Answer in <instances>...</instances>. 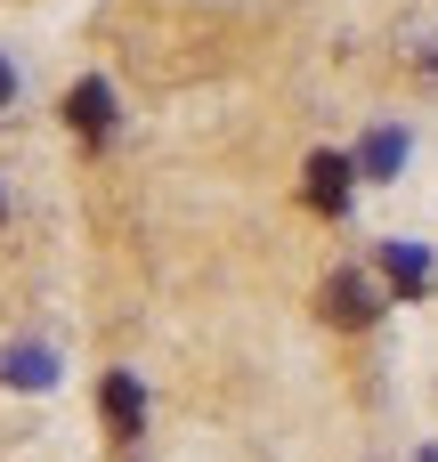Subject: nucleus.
Returning <instances> with one entry per match:
<instances>
[{"label":"nucleus","mask_w":438,"mask_h":462,"mask_svg":"<svg viewBox=\"0 0 438 462\" xmlns=\"http://www.w3.org/2000/svg\"><path fill=\"white\" fill-rule=\"evenodd\" d=\"M317 317H325V325H341V333H366V325L382 317V300H374V284H366L358 268H341V276H325Z\"/></svg>","instance_id":"f257e3e1"},{"label":"nucleus","mask_w":438,"mask_h":462,"mask_svg":"<svg viewBox=\"0 0 438 462\" xmlns=\"http://www.w3.org/2000/svg\"><path fill=\"white\" fill-rule=\"evenodd\" d=\"M65 122H73L89 146H106V138H114V89H106V81H73V89H65Z\"/></svg>","instance_id":"f03ea898"},{"label":"nucleus","mask_w":438,"mask_h":462,"mask_svg":"<svg viewBox=\"0 0 438 462\" xmlns=\"http://www.w3.org/2000/svg\"><path fill=\"white\" fill-rule=\"evenodd\" d=\"M349 179H358L349 154H309V187H301L309 211H333V219H341V211H349Z\"/></svg>","instance_id":"7ed1b4c3"},{"label":"nucleus","mask_w":438,"mask_h":462,"mask_svg":"<svg viewBox=\"0 0 438 462\" xmlns=\"http://www.w3.org/2000/svg\"><path fill=\"white\" fill-rule=\"evenodd\" d=\"M98 414H106V430H114V439H138V430H146V390H138V374H106Z\"/></svg>","instance_id":"20e7f679"},{"label":"nucleus","mask_w":438,"mask_h":462,"mask_svg":"<svg viewBox=\"0 0 438 462\" xmlns=\"http://www.w3.org/2000/svg\"><path fill=\"white\" fill-rule=\"evenodd\" d=\"M382 276H390L398 300H415V292L431 284V252H423V244H382Z\"/></svg>","instance_id":"39448f33"},{"label":"nucleus","mask_w":438,"mask_h":462,"mask_svg":"<svg viewBox=\"0 0 438 462\" xmlns=\"http://www.w3.org/2000/svg\"><path fill=\"white\" fill-rule=\"evenodd\" d=\"M0 374H8L16 390H49V382H57V365H49V349H8V357H0Z\"/></svg>","instance_id":"423d86ee"},{"label":"nucleus","mask_w":438,"mask_h":462,"mask_svg":"<svg viewBox=\"0 0 438 462\" xmlns=\"http://www.w3.org/2000/svg\"><path fill=\"white\" fill-rule=\"evenodd\" d=\"M398 162H406V138H398V130H374V138H366V154H358V171H366V179H390Z\"/></svg>","instance_id":"0eeeda50"},{"label":"nucleus","mask_w":438,"mask_h":462,"mask_svg":"<svg viewBox=\"0 0 438 462\" xmlns=\"http://www.w3.org/2000/svg\"><path fill=\"white\" fill-rule=\"evenodd\" d=\"M8 97H16V73H8V57H0V106H8Z\"/></svg>","instance_id":"6e6552de"},{"label":"nucleus","mask_w":438,"mask_h":462,"mask_svg":"<svg viewBox=\"0 0 438 462\" xmlns=\"http://www.w3.org/2000/svg\"><path fill=\"white\" fill-rule=\"evenodd\" d=\"M0 211H8V195H0Z\"/></svg>","instance_id":"1a4fd4ad"},{"label":"nucleus","mask_w":438,"mask_h":462,"mask_svg":"<svg viewBox=\"0 0 438 462\" xmlns=\"http://www.w3.org/2000/svg\"><path fill=\"white\" fill-rule=\"evenodd\" d=\"M423 462H431V455H423Z\"/></svg>","instance_id":"9d476101"}]
</instances>
